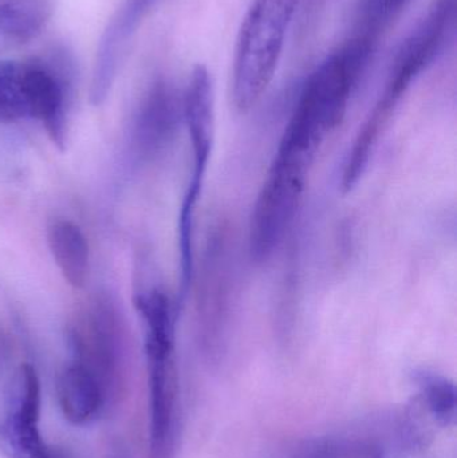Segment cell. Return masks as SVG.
<instances>
[{"label": "cell", "instance_id": "2", "mask_svg": "<svg viewBox=\"0 0 457 458\" xmlns=\"http://www.w3.org/2000/svg\"><path fill=\"white\" fill-rule=\"evenodd\" d=\"M314 160V156L292 145L279 144L252 212L250 250L255 260H267L284 240L302 200Z\"/></svg>", "mask_w": 457, "mask_h": 458}, {"label": "cell", "instance_id": "4", "mask_svg": "<svg viewBox=\"0 0 457 458\" xmlns=\"http://www.w3.org/2000/svg\"><path fill=\"white\" fill-rule=\"evenodd\" d=\"M42 386L34 366L23 363L13 374L0 420V448L8 458H59L40 433Z\"/></svg>", "mask_w": 457, "mask_h": 458}, {"label": "cell", "instance_id": "9", "mask_svg": "<svg viewBox=\"0 0 457 458\" xmlns=\"http://www.w3.org/2000/svg\"><path fill=\"white\" fill-rule=\"evenodd\" d=\"M410 0H359L353 27L346 42L373 61L384 35L399 19Z\"/></svg>", "mask_w": 457, "mask_h": 458}, {"label": "cell", "instance_id": "14", "mask_svg": "<svg viewBox=\"0 0 457 458\" xmlns=\"http://www.w3.org/2000/svg\"><path fill=\"white\" fill-rule=\"evenodd\" d=\"M326 4L327 0H308L306 2L305 10H303L302 29H300L302 35H308L309 32L313 31Z\"/></svg>", "mask_w": 457, "mask_h": 458}, {"label": "cell", "instance_id": "7", "mask_svg": "<svg viewBox=\"0 0 457 458\" xmlns=\"http://www.w3.org/2000/svg\"><path fill=\"white\" fill-rule=\"evenodd\" d=\"M107 389L96 373L78 360L63 369L56 385L62 416L72 425H86L101 413Z\"/></svg>", "mask_w": 457, "mask_h": 458}, {"label": "cell", "instance_id": "1", "mask_svg": "<svg viewBox=\"0 0 457 458\" xmlns=\"http://www.w3.org/2000/svg\"><path fill=\"white\" fill-rule=\"evenodd\" d=\"M300 0H252L236 40L233 104L249 112L270 86Z\"/></svg>", "mask_w": 457, "mask_h": 458}, {"label": "cell", "instance_id": "5", "mask_svg": "<svg viewBox=\"0 0 457 458\" xmlns=\"http://www.w3.org/2000/svg\"><path fill=\"white\" fill-rule=\"evenodd\" d=\"M149 378V458H173L179 421V377L173 336L145 335Z\"/></svg>", "mask_w": 457, "mask_h": 458}, {"label": "cell", "instance_id": "11", "mask_svg": "<svg viewBox=\"0 0 457 458\" xmlns=\"http://www.w3.org/2000/svg\"><path fill=\"white\" fill-rule=\"evenodd\" d=\"M31 72L32 59L27 62L0 59V123L32 118Z\"/></svg>", "mask_w": 457, "mask_h": 458}, {"label": "cell", "instance_id": "13", "mask_svg": "<svg viewBox=\"0 0 457 458\" xmlns=\"http://www.w3.org/2000/svg\"><path fill=\"white\" fill-rule=\"evenodd\" d=\"M413 378L432 416L440 424H453L457 405L455 385L445 377L427 370L416 371Z\"/></svg>", "mask_w": 457, "mask_h": 458}, {"label": "cell", "instance_id": "12", "mask_svg": "<svg viewBox=\"0 0 457 458\" xmlns=\"http://www.w3.org/2000/svg\"><path fill=\"white\" fill-rule=\"evenodd\" d=\"M281 458H383V452L365 438L337 436L295 444Z\"/></svg>", "mask_w": 457, "mask_h": 458}, {"label": "cell", "instance_id": "8", "mask_svg": "<svg viewBox=\"0 0 457 458\" xmlns=\"http://www.w3.org/2000/svg\"><path fill=\"white\" fill-rule=\"evenodd\" d=\"M54 0H0V48L35 39L53 15Z\"/></svg>", "mask_w": 457, "mask_h": 458}, {"label": "cell", "instance_id": "3", "mask_svg": "<svg viewBox=\"0 0 457 458\" xmlns=\"http://www.w3.org/2000/svg\"><path fill=\"white\" fill-rule=\"evenodd\" d=\"M182 117L192 145L193 168L182 199L179 217L180 261L193 260V227L196 207L206 179L214 142V91L207 82H192L182 97Z\"/></svg>", "mask_w": 457, "mask_h": 458}, {"label": "cell", "instance_id": "6", "mask_svg": "<svg viewBox=\"0 0 457 458\" xmlns=\"http://www.w3.org/2000/svg\"><path fill=\"white\" fill-rule=\"evenodd\" d=\"M157 2L158 0H125L115 15L110 19L97 50L91 81V102L94 105L102 104L106 98L129 40Z\"/></svg>", "mask_w": 457, "mask_h": 458}, {"label": "cell", "instance_id": "10", "mask_svg": "<svg viewBox=\"0 0 457 458\" xmlns=\"http://www.w3.org/2000/svg\"><path fill=\"white\" fill-rule=\"evenodd\" d=\"M48 245L64 280L83 288L89 274V247L85 234L70 220H56L48 228Z\"/></svg>", "mask_w": 457, "mask_h": 458}]
</instances>
